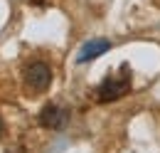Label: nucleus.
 Instances as JSON below:
<instances>
[{
	"instance_id": "1",
	"label": "nucleus",
	"mask_w": 160,
	"mask_h": 153,
	"mask_svg": "<svg viewBox=\"0 0 160 153\" xmlns=\"http://www.w3.org/2000/svg\"><path fill=\"white\" fill-rule=\"evenodd\" d=\"M128 89H131V69H128V64H121L118 74H111L106 76L103 82L99 84V99L101 104H106V101H116L121 99L123 94H128Z\"/></svg>"
},
{
	"instance_id": "2",
	"label": "nucleus",
	"mask_w": 160,
	"mask_h": 153,
	"mask_svg": "<svg viewBox=\"0 0 160 153\" xmlns=\"http://www.w3.org/2000/svg\"><path fill=\"white\" fill-rule=\"evenodd\" d=\"M52 67L47 64V62H30L27 67H25V84L32 89V92H44L49 84H52Z\"/></svg>"
},
{
	"instance_id": "3",
	"label": "nucleus",
	"mask_w": 160,
	"mask_h": 153,
	"mask_svg": "<svg viewBox=\"0 0 160 153\" xmlns=\"http://www.w3.org/2000/svg\"><path fill=\"white\" fill-rule=\"evenodd\" d=\"M37 121H40V126H44V129L62 131V129H67V124H69V111H67L64 106H59V104H47L40 111Z\"/></svg>"
},
{
	"instance_id": "4",
	"label": "nucleus",
	"mask_w": 160,
	"mask_h": 153,
	"mask_svg": "<svg viewBox=\"0 0 160 153\" xmlns=\"http://www.w3.org/2000/svg\"><path fill=\"white\" fill-rule=\"evenodd\" d=\"M111 47H113L111 40H103V37L86 40V42L79 47V52H77V64H86V62H91V59L101 57V55H106Z\"/></svg>"
},
{
	"instance_id": "5",
	"label": "nucleus",
	"mask_w": 160,
	"mask_h": 153,
	"mask_svg": "<svg viewBox=\"0 0 160 153\" xmlns=\"http://www.w3.org/2000/svg\"><path fill=\"white\" fill-rule=\"evenodd\" d=\"M0 136H2V121H0Z\"/></svg>"
}]
</instances>
